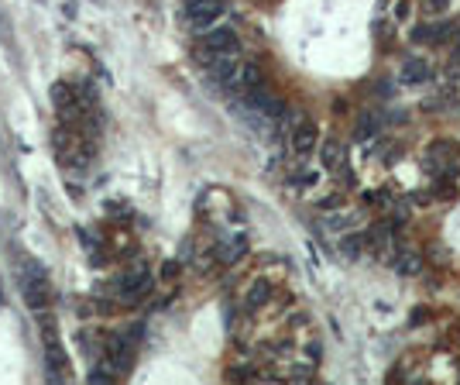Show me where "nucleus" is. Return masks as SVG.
<instances>
[{
  "instance_id": "7",
  "label": "nucleus",
  "mask_w": 460,
  "mask_h": 385,
  "mask_svg": "<svg viewBox=\"0 0 460 385\" xmlns=\"http://www.w3.org/2000/svg\"><path fill=\"white\" fill-rule=\"evenodd\" d=\"M316 141H320V131L313 121H296V128H292V148L299 155H309L316 148Z\"/></svg>"
},
{
  "instance_id": "15",
  "label": "nucleus",
  "mask_w": 460,
  "mask_h": 385,
  "mask_svg": "<svg viewBox=\"0 0 460 385\" xmlns=\"http://www.w3.org/2000/svg\"><path fill=\"white\" fill-rule=\"evenodd\" d=\"M358 244H361V237H344V241H340V251L347 258H358V251H361Z\"/></svg>"
},
{
  "instance_id": "5",
  "label": "nucleus",
  "mask_w": 460,
  "mask_h": 385,
  "mask_svg": "<svg viewBox=\"0 0 460 385\" xmlns=\"http://www.w3.org/2000/svg\"><path fill=\"white\" fill-rule=\"evenodd\" d=\"M117 289H121V296H124L128 303H134L138 296H145V292L152 289V276H148V268H145V265H138V268H128V272L121 276Z\"/></svg>"
},
{
  "instance_id": "11",
  "label": "nucleus",
  "mask_w": 460,
  "mask_h": 385,
  "mask_svg": "<svg viewBox=\"0 0 460 385\" xmlns=\"http://www.w3.org/2000/svg\"><path fill=\"white\" fill-rule=\"evenodd\" d=\"M364 241H368L371 248H388V244H392V227H388V224H378V227H371V231L364 234Z\"/></svg>"
},
{
  "instance_id": "19",
  "label": "nucleus",
  "mask_w": 460,
  "mask_h": 385,
  "mask_svg": "<svg viewBox=\"0 0 460 385\" xmlns=\"http://www.w3.org/2000/svg\"><path fill=\"white\" fill-rule=\"evenodd\" d=\"M337 203H340V196H327V200H320V210H333Z\"/></svg>"
},
{
  "instance_id": "1",
  "label": "nucleus",
  "mask_w": 460,
  "mask_h": 385,
  "mask_svg": "<svg viewBox=\"0 0 460 385\" xmlns=\"http://www.w3.org/2000/svg\"><path fill=\"white\" fill-rule=\"evenodd\" d=\"M21 292H25V303L31 309H42L52 303V285H49V272L38 265V261H31L28 258L25 268H21Z\"/></svg>"
},
{
  "instance_id": "13",
  "label": "nucleus",
  "mask_w": 460,
  "mask_h": 385,
  "mask_svg": "<svg viewBox=\"0 0 460 385\" xmlns=\"http://www.w3.org/2000/svg\"><path fill=\"white\" fill-rule=\"evenodd\" d=\"M268 292H272V285L268 283L251 285V292H248V307L255 309V307H261V303H268Z\"/></svg>"
},
{
  "instance_id": "14",
  "label": "nucleus",
  "mask_w": 460,
  "mask_h": 385,
  "mask_svg": "<svg viewBox=\"0 0 460 385\" xmlns=\"http://www.w3.org/2000/svg\"><path fill=\"white\" fill-rule=\"evenodd\" d=\"M244 248H248L244 237H234V241H227V244L220 248V255H224V261H237V258L244 255Z\"/></svg>"
},
{
  "instance_id": "3",
  "label": "nucleus",
  "mask_w": 460,
  "mask_h": 385,
  "mask_svg": "<svg viewBox=\"0 0 460 385\" xmlns=\"http://www.w3.org/2000/svg\"><path fill=\"white\" fill-rule=\"evenodd\" d=\"M237 49H241V42H237V35H234L230 28H213V31H206L203 35V59L206 62L224 59V55H237Z\"/></svg>"
},
{
  "instance_id": "4",
  "label": "nucleus",
  "mask_w": 460,
  "mask_h": 385,
  "mask_svg": "<svg viewBox=\"0 0 460 385\" xmlns=\"http://www.w3.org/2000/svg\"><path fill=\"white\" fill-rule=\"evenodd\" d=\"M227 0H186V18L193 28H210L224 14Z\"/></svg>"
},
{
  "instance_id": "8",
  "label": "nucleus",
  "mask_w": 460,
  "mask_h": 385,
  "mask_svg": "<svg viewBox=\"0 0 460 385\" xmlns=\"http://www.w3.org/2000/svg\"><path fill=\"white\" fill-rule=\"evenodd\" d=\"M430 62H423V59H409L406 66H402V83H409V86H419V83H426L430 79Z\"/></svg>"
},
{
  "instance_id": "21",
  "label": "nucleus",
  "mask_w": 460,
  "mask_h": 385,
  "mask_svg": "<svg viewBox=\"0 0 460 385\" xmlns=\"http://www.w3.org/2000/svg\"><path fill=\"white\" fill-rule=\"evenodd\" d=\"M443 4H447V0H430V7H426V11H443Z\"/></svg>"
},
{
  "instance_id": "20",
  "label": "nucleus",
  "mask_w": 460,
  "mask_h": 385,
  "mask_svg": "<svg viewBox=\"0 0 460 385\" xmlns=\"http://www.w3.org/2000/svg\"><path fill=\"white\" fill-rule=\"evenodd\" d=\"M309 375H313V368H296L292 372V379H309Z\"/></svg>"
},
{
  "instance_id": "17",
  "label": "nucleus",
  "mask_w": 460,
  "mask_h": 385,
  "mask_svg": "<svg viewBox=\"0 0 460 385\" xmlns=\"http://www.w3.org/2000/svg\"><path fill=\"white\" fill-rule=\"evenodd\" d=\"M337 155H340V148H337V141H330V145H327V148H323V162H327V165H337Z\"/></svg>"
},
{
  "instance_id": "9",
  "label": "nucleus",
  "mask_w": 460,
  "mask_h": 385,
  "mask_svg": "<svg viewBox=\"0 0 460 385\" xmlns=\"http://www.w3.org/2000/svg\"><path fill=\"white\" fill-rule=\"evenodd\" d=\"M392 265H395V272H402V276H416L419 268H423V261L409 251H399V255L392 258Z\"/></svg>"
},
{
  "instance_id": "2",
  "label": "nucleus",
  "mask_w": 460,
  "mask_h": 385,
  "mask_svg": "<svg viewBox=\"0 0 460 385\" xmlns=\"http://www.w3.org/2000/svg\"><path fill=\"white\" fill-rule=\"evenodd\" d=\"M138 340H141V324H134L131 331L114 337V348H110V361L121 375H128L131 365H134V351H138Z\"/></svg>"
},
{
  "instance_id": "22",
  "label": "nucleus",
  "mask_w": 460,
  "mask_h": 385,
  "mask_svg": "<svg viewBox=\"0 0 460 385\" xmlns=\"http://www.w3.org/2000/svg\"><path fill=\"white\" fill-rule=\"evenodd\" d=\"M457 55H460V35H457Z\"/></svg>"
},
{
  "instance_id": "16",
  "label": "nucleus",
  "mask_w": 460,
  "mask_h": 385,
  "mask_svg": "<svg viewBox=\"0 0 460 385\" xmlns=\"http://www.w3.org/2000/svg\"><path fill=\"white\" fill-rule=\"evenodd\" d=\"M327 227H333V231H340V227H354V217H351V213H344V217L337 213V217L327 220Z\"/></svg>"
},
{
  "instance_id": "10",
  "label": "nucleus",
  "mask_w": 460,
  "mask_h": 385,
  "mask_svg": "<svg viewBox=\"0 0 460 385\" xmlns=\"http://www.w3.org/2000/svg\"><path fill=\"white\" fill-rule=\"evenodd\" d=\"M378 124H382V121H378V114H364V117L358 121V128H354V138H358V141L375 138V134H378Z\"/></svg>"
},
{
  "instance_id": "18",
  "label": "nucleus",
  "mask_w": 460,
  "mask_h": 385,
  "mask_svg": "<svg viewBox=\"0 0 460 385\" xmlns=\"http://www.w3.org/2000/svg\"><path fill=\"white\" fill-rule=\"evenodd\" d=\"M316 172H303V176H296V186H316Z\"/></svg>"
},
{
  "instance_id": "12",
  "label": "nucleus",
  "mask_w": 460,
  "mask_h": 385,
  "mask_svg": "<svg viewBox=\"0 0 460 385\" xmlns=\"http://www.w3.org/2000/svg\"><path fill=\"white\" fill-rule=\"evenodd\" d=\"M412 42L419 45V42H426V45H436L440 42V25H423L412 31Z\"/></svg>"
},
{
  "instance_id": "6",
  "label": "nucleus",
  "mask_w": 460,
  "mask_h": 385,
  "mask_svg": "<svg viewBox=\"0 0 460 385\" xmlns=\"http://www.w3.org/2000/svg\"><path fill=\"white\" fill-rule=\"evenodd\" d=\"M45 361H49V375L52 379H66L69 365H66V351L59 344V337H52V331L45 327Z\"/></svg>"
}]
</instances>
